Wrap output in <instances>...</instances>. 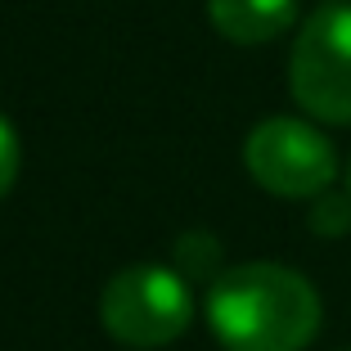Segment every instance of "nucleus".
<instances>
[{
  "label": "nucleus",
  "mask_w": 351,
  "mask_h": 351,
  "mask_svg": "<svg viewBox=\"0 0 351 351\" xmlns=\"http://www.w3.org/2000/svg\"><path fill=\"white\" fill-rule=\"evenodd\" d=\"M207 324L226 351H306L320 333V293L275 261L230 266L212 279Z\"/></svg>",
  "instance_id": "nucleus-1"
},
{
  "label": "nucleus",
  "mask_w": 351,
  "mask_h": 351,
  "mask_svg": "<svg viewBox=\"0 0 351 351\" xmlns=\"http://www.w3.org/2000/svg\"><path fill=\"white\" fill-rule=\"evenodd\" d=\"M104 329L126 347H167L194 320V298L180 270L167 266H126L108 279L99 302Z\"/></svg>",
  "instance_id": "nucleus-2"
},
{
  "label": "nucleus",
  "mask_w": 351,
  "mask_h": 351,
  "mask_svg": "<svg viewBox=\"0 0 351 351\" xmlns=\"http://www.w3.org/2000/svg\"><path fill=\"white\" fill-rule=\"evenodd\" d=\"M293 99L329 126H351V5H324L302 23L289 59Z\"/></svg>",
  "instance_id": "nucleus-3"
},
{
  "label": "nucleus",
  "mask_w": 351,
  "mask_h": 351,
  "mask_svg": "<svg viewBox=\"0 0 351 351\" xmlns=\"http://www.w3.org/2000/svg\"><path fill=\"white\" fill-rule=\"evenodd\" d=\"M243 162H248L252 180L279 198H315L338 176L333 145L298 117H266L261 126H252Z\"/></svg>",
  "instance_id": "nucleus-4"
},
{
  "label": "nucleus",
  "mask_w": 351,
  "mask_h": 351,
  "mask_svg": "<svg viewBox=\"0 0 351 351\" xmlns=\"http://www.w3.org/2000/svg\"><path fill=\"white\" fill-rule=\"evenodd\" d=\"M212 27L234 45H261L289 32L298 19V0H207Z\"/></svg>",
  "instance_id": "nucleus-5"
},
{
  "label": "nucleus",
  "mask_w": 351,
  "mask_h": 351,
  "mask_svg": "<svg viewBox=\"0 0 351 351\" xmlns=\"http://www.w3.org/2000/svg\"><path fill=\"white\" fill-rule=\"evenodd\" d=\"M347 226H351V194L347 198L329 194V198L315 203V212H311V230H315V234H342Z\"/></svg>",
  "instance_id": "nucleus-6"
},
{
  "label": "nucleus",
  "mask_w": 351,
  "mask_h": 351,
  "mask_svg": "<svg viewBox=\"0 0 351 351\" xmlns=\"http://www.w3.org/2000/svg\"><path fill=\"white\" fill-rule=\"evenodd\" d=\"M19 180V131L0 117V198L14 189Z\"/></svg>",
  "instance_id": "nucleus-7"
},
{
  "label": "nucleus",
  "mask_w": 351,
  "mask_h": 351,
  "mask_svg": "<svg viewBox=\"0 0 351 351\" xmlns=\"http://www.w3.org/2000/svg\"><path fill=\"white\" fill-rule=\"evenodd\" d=\"M347 194H351V176H347Z\"/></svg>",
  "instance_id": "nucleus-8"
}]
</instances>
